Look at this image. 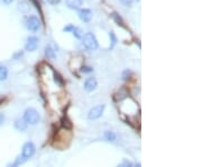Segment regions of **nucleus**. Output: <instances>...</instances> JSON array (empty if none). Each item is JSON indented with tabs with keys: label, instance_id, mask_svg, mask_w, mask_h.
<instances>
[{
	"label": "nucleus",
	"instance_id": "1",
	"mask_svg": "<svg viewBox=\"0 0 202 167\" xmlns=\"http://www.w3.org/2000/svg\"><path fill=\"white\" fill-rule=\"evenodd\" d=\"M71 138H72V132L69 129H61L55 134V137H54V141H53V146L60 149H65L69 146L71 141Z\"/></svg>",
	"mask_w": 202,
	"mask_h": 167
},
{
	"label": "nucleus",
	"instance_id": "2",
	"mask_svg": "<svg viewBox=\"0 0 202 167\" xmlns=\"http://www.w3.org/2000/svg\"><path fill=\"white\" fill-rule=\"evenodd\" d=\"M23 120L26 122L27 124H37L40 120V116L38 111L34 108H28L25 110L24 112V117H23Z\"/></svg>",
	"mask_w": 202,
	"mask_h": 167
},
{
	"label": "nucleus",
	"instance_id": "3",
	"mask_svg": "<svg viewBox=\"0 0 202 167\" xmlns=\"http://www.w3.org/2000/svg\"><path fill=\"white\" fill-rule=\"evenodd\" d=\"M82 43L84 47L89 51H96L98 48V41L92 33H86L82 36Z\"/></svg>",
	"mask_w": 202,
	"mask_h": 167
},
{
	"label": "nucleus",
	"instance_id": "4",
	"mask_svg": "<svg viewBox=\"0 0 202 167\" xmlns=\"http://www.w3.org/2000/svg\"><path fill=\"white\" fill-rule=\"evenodd\" d=\"M36 151V146L34 143H32V141H28V143H26L24 146H23V151H22V157L25 159V160H27V159H29L30 157L34 156V154H35Z\"/></svg>",
	"mask_w": 202,
	"mask_h": 167
},
{
	"label": "nucleus",
	"instance_id": "5",
	"mask_svg": "<svg viewBox=\"0 0 202 167\" xmlns=\"http://www.w3.org/2000/svg\"><path fill=\"white\" fill-rule=\"evenodd\" d=\"M106 109V105L105 104H98L93 108L90 109L89 113H88V118L90 120H96V119H99L100 117L103 114V111Z\"/></svg>",
	"mask_w": 202,
	"mask_h": 167
},
{
	"label": "nucleus",
	"instance_id": "6",
	"mask_svg": "<svg viewBox=\"0 0 202 167\" xmlns=\"http://www.w3.org/2000/svg\"><path fill=\"white\" fill-rule=\"evenodd\" d=\"M26 27L30 32H37L40 28V22L36 16H29L27 18Z\"/></svg>",
	"mask_w": 202,
	"mask_h": 167
},
{
	"label": "nucleus",
	"instance_id": "7",
	"mask_svg": "<svg viewBox=\"0 0 202 167\" xmlns=\"http://www.w3.org/2000/svg\"><path fill=\"white\" fill-rule=\"evenodd\" d=\"M38 46V38L35 36H30V37L27 38L26 44H25V49L27 52H34L36 51Z\"/></svg>",
	"mask_w": 202,
	"mask_h": 167
},
{
	"label": "nucleus",
	"instance_id": "8",
	"mask_svg": "<svg viewBox=\"0 0 202 167\" xmlns=\"http://www.w3.org/2000/svg\"><path fill=\"white\" fill-rule=\"evenodd\" d=\"M97 86H98V82L94 78H86L85 82H84V90H85L86 92L94 91V90L97 89Z\"/></svg>",
	"mask_w": 202,
	"mask_h": 167
},
{
	"label": "nucleus",
	"instance_id": "9",
	"mask_svg": "<svg viewBox=\"0 0 202 167\" xmlns=\"http://www.w3.org/2000/svg\"><path fill=\"white\" fill-rule=\"evenodd\" d=\"M79 17L82 22L84 23H89L92 18V11L90 9H81L79 11Z\"/></svg>",
	"mask_w": 202,
	"mask_h": 167
},
{
	"label": "nucleus",
	"instance_id": "10",
	"mask_svg": "<svg viewBox=\"0 0 202 167\" xmlns=\"http://www.w3.org/2000/svg\"><path fill=\"white\" fill-rule=\"evenodd\" d=\"M66 6L70 9L76 10L82 6V0H66Z\"/></svg>",
	"mask_w": 202,
	"mask_h": 167
},
{
	"label": "nucleus",
	"instance_id": "11",
	"mask_svg": "<svg viewBox=\"0 0 202 167\" xmlns=\"http://www.w3.org/2000/svg\"><path fill=\"white\" fill-rule=\"evenodd\" d=\"M13 126H15V128H16L17 130H19V131H25V130L27 129V124L23 120V119H17V120H15Z\"/></svg>",
	"mask_w": 202,
	"mask_h": 167
},
{
	"label": "nucleus",
	"instance_id": "12",
	"mask_svg": "<svg viewBox=\"0 0 202 167\" xmlns=\"http://www.w3.org/2000/svg\"><path fill=\"white\" fill-rule=\"evenodd\" d=\"M61 122H62V126H63V128H64V129H69V130L72 129L73 124H72V122H71V120L67 118V117H63V118L61 119Z\"/></svg>",
	"mask_w": 202,
	"mask_h": 167
},
{
	"label": "nucleus",
	"instance_id": "13",
	"mask_svg": "<svg viewBox=\"0 0 202 167\" xmlns=\"http://www.w3.org/2000/svg\"><path fill=\"white\" fill-rule=\"evenodd\" d=\"M45 55L47 58L49 59H54L55 58V51L52 48L51 46H46L45 47Z\"/></svg>",
	"mask_w": 202,
	"mask_h": 167
},
{
	"label": "nucleus",
	"instance_id": "14",
	"mask_svg": "<svg viewBox=\"0 0 202 167\" xmlns=\"http://www.w3.org/2000/svg\"><path fill=\"white\" fill-rule=\"evenodd\" d=\"M103 137H105L106 140H108V141H115L117 138L116 134L112 131H105V134H103Z\"/></svg>",
	"mask_w": 202,
	"mask_h": 167
},
{
	"label": "nucleus",
	"instance_id": "15",
	"mask_svg": "<svg viewBox=\"0 0 202 167\" xmlns=\"http://www.w3.org/2000/svg\"><path fill=\"white\" fill-rule=\"evenodd\" d=\"M8 78V68L6 66H0V81H5Z\"/></svg>",
	"mask_w": 202,
	"mask_h": 167
},
{
	"label": "nucleus",
	"instance_id": "16",
	"mask_svg": "<svg viewBox=\"0 0 202 167\" xmlns=\"http://www.w3.org/2000/svg\"><path fill=\"white\" fill-rule=\"evenodd\" d=\"M111 17H112V19H113V20H115V22L117 23V24L120 25V26H122V27H125V25H124V20L121 19V17L119 16V15L117 14V13H112V14H111Z\"/></svg>",
	"mask_w": 202,
	"mask_h": 167
},
{
	"label": "nucleus",
	"instance_id": "17",
	"mask_svg": "<svg viewBox=\"0 0 202 167\" xmlns=\"http://www.w3.org/2000/svg\"><path fill=\"white\" fill-rule=\"evenodd\" d=\"M54 81H55L56 84H59V85H63V83H64L62 76L60 75V74H57L56 72H54Z\"/></svg>",
	"mask_w": 202,
	"mask_h": 167
},
{
	"label": "nucleus",
	"instance_id": "18",
	"mask_svg": "<svg viewBox=\"0 0 202 167\" xmlns=\"http://www.w3.org/2000/svg\"><path fill=\"white\" fill-rule=\"evenodd\" d=\"M72 32H73V35L75 36L76 38H82V36H83V34H82V30H81L80 28L74 27V29H73Z\"/></svg>",
	"mask_w": 202,
	"mask_h": 167
},
{
	"label": "nucleus",
	"instance_id": "19",
	"mask_svg": "<svg viewBox=\"0 0 202 167\" xmlns=\"http://www.w3.org/2000/svg\"><path fill=\"white\" fill-rule=\"evenodd\" d=\"M110 37H111V45H110V48H113V46L116 45L117 43V38L113 34V32H110Z\"/></svg>",
	"mask_w": 202,
	"mask_h": 167
},
{
	"label": "nucleus",
	"instance_id": "20",
	"mask_svg": "<svg viewBox=\"0 0 202 167\" xmlns=\"http://www.w3.org/2000/svg\"><path fill=\"white\" fill-rule=\"evenodd\" d=\"M117 167H132V164L129 160H122Z\"/></svg>",
	"mask_w": 202,
	"mask_h": 167
},
{
	"label": "nucleus",
	"instance_id": "21",
	"mask_svg": "<svg viewBox=\"0 0 202 167\" xmlns=\"http://www.w3.org/2000/svg\"><path fill=\"white\" fill-rule=\"evenodd\" d=\"M132 1L134 0H120V3L125 6V7H130L132 5Z\"/></svg>",
	"mask_w": 202,
	"mask_h": 167
},
{
	"label": "nucleus",
	"instance_id": "22",
	"mask_svg": "<svg viewBox=\"0 0 202 167\" xmlns=\"http://www.w3.org/2000/svg\"><path fill=\"white\" fill-rule=\"evenodd\" d=\"M81 72L83 73H89V72H92V68H89V66H81Z\"/></svg>",
	"mask_w": 202,
	"mask_h": 167
},
{
	"label": "nucleus",
	"instance_id": "23",
	"mask_svg": "<svg viewBox=\"0 0 202 167\" xmlns=\"http://www.w3.org/2000/svg\"><path fill=\"white\" fill-rule=\"evenodd\" d=\"M47 3H51V5H59L61 3V0H47Z\"/></svg>",
	"mask_w": 202,
	"mask_h": 167
},
{
	"label": "nucleus",
	"instance_id": "24",
	"mask_svg": "<svg viewBox=\"0 0 202 167\" xmlns=\"http://www.w3.org/2000/svg\"><path fill=\"white\" fill-rule=\"evenodd\" d=\"M74 29V26H72V25H69V26H66V27H64V32H70V30H73Z\"/></svg>",
	"mask_w": 202,
	"mask_h": 167
},
{
	"label": "nucleus",
	"instance_id": "25",
	"mask_svg": "<svg viewBox=\"0 0 202 167\" xmlns=\"http://www.w3.org/2000/svg\"><path fill=\"white\" fill-rule=\"evenodd\" d=\"M5 122V116H3V113H0V126Z\"/></svg>",
	"mask_w": 202,
	"mask_h": 167
},
{
	"label": "nucleus",
	"instance_id": "26",
	"mask_svg": "<svg viewBox=\"0 0 202 167\" xmlns=\"http://www.w3.org/2000/svg\"><path fill=\"white\" fill-rule=\"evenodd\" d=\"M3 3H6V5H10L13 0H3Z\"/></svg>",
	"mask_w": 202,
	"mask_h": 167
},
{
	"label": "nucleus",
	"instance_id": "27",
	"mask_svg": "<svg viewBox=\"0 0 202 167\" xmlns=\"http://www.w3.org/2000/svg\"><path fill=\"white\" fill-rule=\"evenodd\" d=\"M0 103H1V101H0Z\"/></svg>",
	"mask_w": 202,
	"mask_h": 167
}]
</instances>
